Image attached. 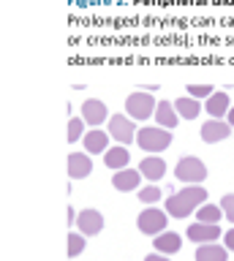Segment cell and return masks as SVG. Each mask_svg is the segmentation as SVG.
I'll use <instances>...</instances> for the list:
<instances>
[{
  "mask_svg": "<svg viewBox=\"0 0 234 261\" xmlns=\"http://www.w3.org/2000/svg\"><path fill=\"white\" fill-rule=\"evenodd\" d=\"M204 201H207V188L204 185H185L183 191H177V193L169 196L164 210L172 218H180L183 220V218H191Z\"/></svg>",
  "mask_w": 234,
  "mask_h": 261,
  "instance_id": "cell-1",
  "label": "cell"
},
{
  "mask_svg": "<svg viewBox=\"0 0 234 261\" xmlns=\"http://www.w3.org/2000/svg\"><path fill=\"white\" fill-rule=\"evenodd\" d=\"M136 144L144 152H164L172 144V130L164 125H147L136 134Z\"/></svg>",
  "mask_w": 234,
  "mask_h": 261,
  "instance_id": "cell-2",
  "label": "cell"
},
{
  "mask_svg": "<svg viewBox=\"0 0 234 261\" xmlns=\"http://www.w3.org/2000/svg\"><path fill=\"white\" fill-rule=\"evenodd\" d=\"M155 109H158V101L152 98L150 90H136L125 98V114L134 120H150L155 117Z\"/></svg>",
  "mask_w": 234,
  "mask_h": 261,
  "instance_id": "cell-3",
  "label": "cell"
},
{
  "mask_svg": "<svg viewBox=\"0 0 234 261\" xmlns=\"http://www.w3.org/2000/svg\"><path fill=\"white\" fill-rule=\"evenodd\" d=\"M174 177L180 179L183 185H201L207 179V166H204V161L196 158V155H185V158L177 161Z\"/></svg>",
  "mask_w": 234,
  "mask_h": 261,
  "instance_id": "cell-4",
  "label": "cell"
},
{
  "mask_svg": "<svg viewBox=\"0 0 234 261\" xmlns=\"http://www.w3.org/2000/svg\"><path fill=\"white\" fill-rule=\"evenodd\" d=\"M169 212L166 210H161V207H150L147 210H142L139 212V218H136V226H139V231L142 234H147V237H158L161 231H166V223H169Z\"/></svg>",
  "mask_w": 234,
  "mask_h": 261,
  "instance_id": "cell-5",
  "label": "cell"
},
{
  "mask_svg": "<svg viewBox=\"0 0 234 261\" xmlns=\"http://www.w3.org/2000/svg\"><path fill=\"white\" fill-rule=\"evenodd\" d=\"M134 122L136 120L128 117V114H112L109 122H107V130L117 144H131V142H136V125Z\"/></svg>",
  "mask_w": 234,
  "mask_h": 261,
  "instance_id": "cell-6",
  "label": "cell"
},
{
  "mask_svg": "<svg viewBox=\"0 0 234 261\" xmlns=\"http://www.w3.org/2000/svg\"><path fill=\"white\" fill-rule=\"evenodd\" d=\"M201 134V142L204 144H218V142H226L231 136V125L229 120H218V117H210L204 125L199 128Z\"/></svg>",
  "mask_w": 234,
  "mask_h": 261,
  "instance_id": "cell-7",
  "label": "cell"
},
{
  "mask_svg": "<svg viewBox=\"0 0 234 261\" xmlns=\"http://www.w3.org/2000/svg\"><path fill=\"white\" fill-rule=\"evenodd\" d=\"M112 188L120 193H134L142 188V171L139 169H117L115 174H112Z\"/></svg>",
  "mask_w": 234,
  "mask_h": 261,
  "instance_id": "cell-8",
  "label": "cell"
},
{
  "mask_svg": "<svg viewBox=\"0 0 234 261\" xmlns=\"http://www.w3.org/2000/svg\"><path fill=\"white\" fill-rule=\"evenodd\" d=\"M82 117L90 128H98L103 122H109V109L103 101H98V98H87L82 103Z\"/></svg>",
  "mask_w": 234,
  "mask_h": 261,
  "instance_id": "cell-9",
  "label": "cell"
},
{
  "mask_svg": "<svg viewBox=\"0 0 234 261\" xmlns=\"http://www.w3.org/2000/svg\"><path fill=\"white\" fill-rule=\"evenodd\" d=\"M185 237H188V240H193L196 245H201V242H215V240H221V226H218V223H201V220H196V223H191L188 228H185Z\"/></svg>",
  "mask_w": 234,
  "mask_h": 261,
  "instance_id": "cell-10",
  "label": "cell"
},
{
  "mask_svg": "<svg viewBox=\"0 0 234 261\" xmlns=\"http://www.w3.org/2000/svg\"><path fill=\"white\" fill-rule=\"evenodd\" d=\"M76 226H79V231H82L85 237H95V234H101V228H103V215L98 210H93V207L79 210Z\"/></svg>",
  "mask_w": 234,
  "mask_h": 261,
  "instance_id": "cell-11",
  "label": "cell"
},
{
  "mask_svg": "<svg viewBox=\"0 0 234 261\" xmlns=\"http://www.w3.org/2000/svg\"><path fill=\"white\" fill-rule=\"evenodd\" d=\"M229 109H231V101H229V93H226V90H215L210 98H204V112L210 117L223 120L226 114H229Z\"/></svg>",
  "mask_w": 234,
  "mask_h": 261,
  "instance_id": "cell-12",
  "label": "cell"
},
{
  "mask_svg": "<svg viewBox=\"0 0 234 261\" xmlns=\"http://www.w3.org/2000/svg\"><path fill=\"white\" fill-rule=\"evenodd\" d=\"M93 171L90 152H71L68 155V177L71 179H85Z\"/></svg>",
  "mask_w": 234,
  "mask_h": 261,
  "instance_id": "cell-13",
  "label": "cell"
},
{
  "mask_svg": "<svg viewBox=\"0 0 234 261\" xmlns=\"http://www.w3.org/2000/svg\"><path fill=\"white\" fill-rule=\"evenodd\" d=\"M109 130H101V128H93V130H87L85 139H82V144H85V152H107L109 150Z\"/></svg>",
  "mask_w": 234,
  "mask_h": 261,
  "instance_id": "cell-14",
  "label": "cell"
},
{
  "mask_svg": "<svg viewBox=\"0 0 234 261\" xmlns=\"http://www.w3.org/2000/svg\"><path fill=\"white\" fill-rule=\"evenodd\" d=\"M139 171H142L144 179L158 182V179H164V174H166V163H164V158H158V155H147V158H142Z\"/></svg>",
  "mask_w": 234,
  "mask_h": 261,
  "instance_id": "cell-15",
  "label": "cell"
},
{
  "mask_svg": "<svg viewBox=\"0 0 234 261\" xmlns=\"http://www.w3.org/2000/svg\"><path fill=\"white\" fill-rule=\"evenodd\" d=\"M196 261H229V248L218 242H201L196 248Z\"/></svg>",
  "mask_w": 234,
  "mask_h": 261,
  "instance_id": "cell-16",
  "label": "cell"
},
{
  "mask_svg": "<svg viewBox=\"0 0 234 261\" xmlns=\"http://www.w3.org/2000/svg\"><path fill=\"white\" fill-rule=\"evenodd\" d=\"M128 161H131V152L125 150V144H112L107 152H103V163L112 169V171H117V169H125L128 166Z\"/></svg>",
  "mask_w": 234,
  "mask_h": 261,
  "instance_id": "cell-17",
  "label": "cell"
},
{
  "mask_svg": "<svg viewBox=\"0 0 234 261\" xmlns=\"http://www.w3.org/2000/svg\"><path fill=\"white\" fill-rule=\"evenodd\" d=\"M152 248L158 253H166V256H174V253L183 248V237L174 234V231H161L155 240H152Z\"/></svg>",
  "mask_w": 234,
  "mask_h": 261,
  "instance_id": "cell-18",
  "label": "cell"
},
{
  "mask_svg": "<svg viewBox=\"0 0 234 261\" xmlns=\"http://www.w3.org/2000/svg\"><path fill=\"white\" fill-rule=\"evenodd\" d=\"M155 120H158V125H164V128H177V122H180V114H177L174 109V101H164L161 98L158 101V109H155Z\"/></svg>",
  "mask_w": 234,
  "mask_h": 261,
  "instance_id": "cell-19",
  "label": "cell"
},
{
  "mask_svg": "<svg viewBox=\"0 0 234 261\" xmlns=\"http://www.w3.org/2000/svg\"><path fill=\"white\" fill-rule=\"evenodd\" d=\"M174 109H177V114H180L183 120H196L199 112H201V101L193 98V95H180L174 101Z\"/></svg>",
  "mask_w": 234,
  "mask_h": 261,
  "instance_id": "cell-20",
  "label": "cell"
},
{
  "mask_svg": "<svg viewBox=\"0 0 234 261\" xmlns=\"http://www.w3.org/2000/svg\"><path fill=\"white\" fill-rule=\"evenodd\" d=\"M201 223H221V218H223V210H221V204H201V207L193 212Z\"/></svg>",
  "mask_w": 234,
  "mask_h": 261,
  "instance_id": "cell-21",
  "label": "cell"
},
{
  "mask_svg": "<svg viewBox=\"0 0 234 261\" xmlns=\"http://www.w3.org/2000/svg\"><path fill=\"white\" fill-rule=\"evenodd\" d=\"M85 125H87L85 117H71V120H68V134H66V139H68L71 144L79 142V139H85Z\"/></svg>",
  "mask_w": 234,
  "mask_h": 261,
  "instance_id": "cell-22",
  "label": "cell"
},
{
  "mask_svg": "<svg viewBox=\"0 0 234 261\" xmlns=\"http://www.w3.org/2000/svg\"><path fill=\"white\" fill-rule=\"evenodd\" d=\"M85 245H87V240H85L82 231H71L68 234V258H76L79 253L85 250Z\"/></svg>",
  "mask_w": 234,
  "mask_h": 261,
  "instance_id": "cell-23",
  "label": "cell"
},
{
  "mask_svg": "<svg viewBox=\"0 0 234 261\" xmlns=\"http://www.w3.org/2000/svg\"><path fill=\"white\" fill-rule=\"evenodd\" d=\"M139 201L142 204H155V201H161V188H158V182H150V185H144V188H139Z\"/></svg>",
  "mask_w": 234,
  "mask_h": 261,
  "instance_id": "cell-24",
  "label": "cell"
},
{
  "mask_svg": "<svg viewBox=\"0 0 234 261\" xmlns=\"http://www.w3.org/2000/svg\"><path fill=\"white\" fill-rule=\"evenodd\" d=\"M215 90H213V85H188V95H193V98H210Z\"/></svg>",
  "mask_w": 234,
  "mask_h": 261,
  "instance_id": "cell-25",
  "label": "cell"
},
{
  "mask_svg": "<svg viewBox=\"0 0 234 261\" xmlns=\"http://www.w3.org/2000/svg\"><path fill=\"white\" fill-rule=\"evenodd\" d=\"M221 210H223V218L234 223V193H226L221 199Z\"/></svg>",
  "mask_w": 234,
  "mask_h": 261,
  "instance_id": "cell-26",
  "label": "cell"
},
{
  "mask_svg": "<svg viewBox=\"0 0 234 261\" xmlns=\"http://www.w3.org/2000/svg\"><path fill=\"white\" fill-rule=\"evenodd\" d=\"M223 245H226L229 250H234V228H229V231L223 234Z\"/></svg>",
  "mask_w": 234,
  "mask_h": 261,
  "instance_id": "cell-27",
  "label": "cell"
},
{
  "mask_svg": "<svg viewBox=\"0 0 234 261\" xmlns=\"http://www.w3.org/2000/svg\"><path fill=\"white\" fill-rule=\"evenodd\" d=\"M144 261H169L166 253H158V250H152L150 256H144Z\"/></svg>",
  "mask_w": 234,
  "mask_h": 261,
  "instance_id": "cell-28",
  "label": "cell"
},
{
  "mask_svg": "<svg viewBox=\"0 0 234 261\" xmlns=\"http://www.w3.org/2000/svg\"><path fill=\"white\" fill-rule=\"evenodd\" d=\"M79 218V212H74V207H68V226L74 228V220Z\"/></svg>",
  "mask_w": 234,
  "mask_h": 261,
  "instance_id": "cell-29",
  "label": "cell"
},
{
  "mask_svg": "<svg viewBox=\"0 0 234 261\" xmlns=\"http://www.w3.org/2000/svg\"><path fill=\"white\" fill-rule=\"evenodd\" d=\"M226 120H229V125L234 128V106H231V109H229V114H226Z\"/></svg>",
  "mask_w": 234,
  "mask_h": 261,
  "instance_id": "cell-30",
  "label": "cell"
},
{
  "mask_svg": "<svg viewBox=\"0 0 234 261\" xmlns=\"http://www.w3.org/2000/svg\"><path fill=\"white\" fill-rule=\"evenodd\" d=\"M71 261H74V258H71Z\"/></svg>",
  "mask_w": 234,
  "mask_h": 261,
  "instance_id": "cell-31",
  "label": "cell"
}]
</instances>
